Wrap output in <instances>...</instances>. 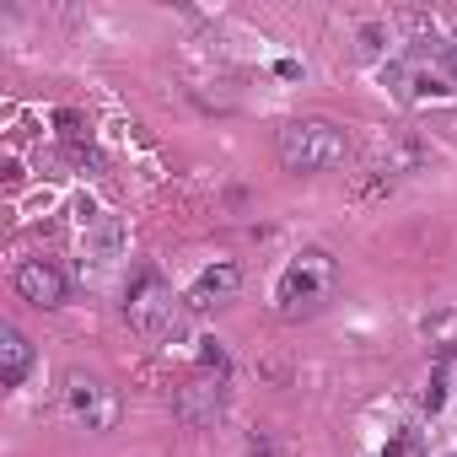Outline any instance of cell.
Listing matches in <instances>:
<instances>
[{
  "label": "cell",
  "instance_id": "obj_9",
  "mask_svg": "<svg viewBox=\"0 0 457 457\" xmlns=\"http://www.w3.org/2000/svg\"><path fill=\"white\" fill-rule=\"evenodd\" d=\"M33 371V339L17 328V323H0V382L6 387H22Z\"/></svg>",
  "mask_w": 457,
  "mask_h": 457
},
{
  "label": "cell",
  "instance_id": "obj_7",
  "mask_svg": "<svg viewBox=\"0 0 457 457\" xmlns=\"http://www.w3.org/2000/svg\"><path fill=\"white\" fill-rule=\"evenodd\" d=\"M393 92L403 103H452L457 87L446 71H430V65H393Z\"/></svg>",
  "mask_w": 457,
  "mask_h": 457
},
{
  "label": "cell",
  "instance_id": "obj_11",
  "mask_svg": "<svg viewBox=\"0 0 457 457\" xmlns=\"http://www.w3.org/2000/svg\"><path fill=\"white\" fill-rule=\"evenodd\" d=\"M248 457H275V441H270L264 430H253V436H248Z\"/></svg>",
  "mask_w": 457,
  "mask_h": 457
},
{
  "label": "cell",
  "instance_id": "obj_10",
  "mask_svg": "<svg viewBox=\"0 0 457 457\" xmlns=\"http://www.w3.org/2000/svg\"><path fill=\"white\" fill-rule=\"evenodd\" d=\"M226 366H232V361H226V350L215 339H199V371L204 377H226Z\"/></svg>",
  "mask_w": 457,
  "mask_h": 457
},
{
  "label": "cell",
  "instance_id": "obj_4",
  "mask_svg": "<svg viewBox=\"0 0 457 457\" xmlns=\"http://www.w3.org/2000/svg\"><path fill=\"white\" fill-rule=\"evenodd\" d=\"M65 409H71V420L76 425H87V430H113L119 425V414H124V403H119V393L103 382V377H92V371H65Z\"/></svg>",
  "mask_w": 457,
  "mask_h": 457
},
{
  "label": "cell",
  "instance_id": "obj_3",
  "mask_svg": "<svg viewBox=\"0 0 457 457\" xmlns=\"http://www.w3.org/2000/svg\"><path fill=\"white\" fill-rule=\"evenodd\" d=\"M124 318H129L140 334H156V339H167V334L183 328V318H178V307H172V291H167V280H162L156 270H140V275L129 280V291H124Z\"/></svg>",
  "mask_w": 457,
  "mask_h": 457
},
{
  "label": "cell",
  "instance_id": "obj_5",
  "mask_svg": "<svg viewBox=\"0 0 457 457\" xmlns=\"http://www.w3.org/2000/svg\"><path fill=\"white\" fill-rule=\"evenodd\" d=\"M12 286H17L22 302H33V307H44V312H54V307L71 302V275H65L54 259H22L17 275H12Z\"/></svg>",
  "mask_w": 457,
  "mask_h": 457
},
{
  "label": "cell",
  "instance_id": "obj_1",
  "mask_svg": "<svg viewBox=\"0 0 457 457\" xmlns=\"http://www.w3.org/2000/svg\"><path fill=\"white\" fill-rule=\"evenodd\" d=\"M334 291H339V264H334V253H328V248H302V253L280 270V280H275V312H280L286 323L318 318V312L334 302Z\"/></svg>",
  "mask_w": 457,
  "mask_h": 457
},
{
  "label": "cell",
  "instance_id": "obj_6",
  "mask_svg": "<svg viewBox=\"0 0 457 457\" xmlns=\"http://www.w3.org/2000/svg\"><path fill=\"white\" fill-rule=\"evenodd\" d=\"M243 291V264L237 259H215V264H204L199 270V280L183 291V312H210V307H220V302H232Z\"/></svg>",
  "mask_w": 457,
  "mask_h": 457
},
{
  "label": "cell",
  "instance_id": "obj_2",
  "mask_svg": "<svg viewBox=\"0 0 457 457\" xmlns=\"http://www.w3.org/2000/svg\"><path fill=\"white\" fill-rule=\"evenodd\" d=\"M275 156L286 172H334L350 162V135L334 119H286L275 129Z\"/></svg>",
  "mask_w": 457,
  "mask_h": 457
},
{
  "label": "cell",
  "instance_id": "obj_8",
  "mask_svg": "<svg viewBox=\"0 0 457 457\" xmlns=\"http://www.w3.org/2000/svg\"><path fill=\"white\" fill-rule=\"evenodd\" d=\"M220 409H226L220 377H204V371H199L188 387H178V420H183V425H215Z\"/></svg>",
  "mask_w": 457,
  "mask_h": 457
}]
</instances>
